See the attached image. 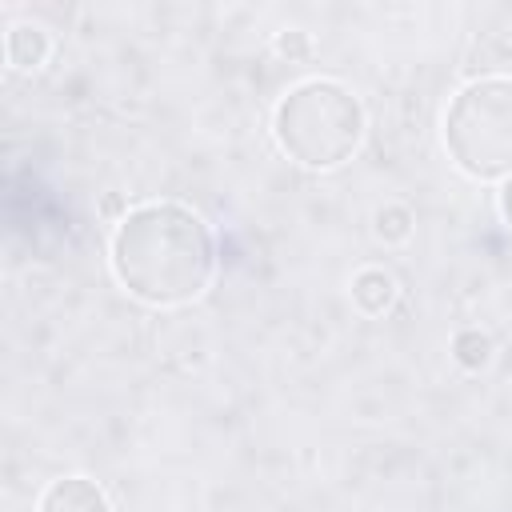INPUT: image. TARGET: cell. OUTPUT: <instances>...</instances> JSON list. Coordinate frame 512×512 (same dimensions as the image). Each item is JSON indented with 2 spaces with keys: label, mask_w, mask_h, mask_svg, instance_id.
Segmentation results:
<instances>
[{
  "label": "cell",
  "mask_w": 512,
  "mask_h": 512,
  "mask_svg": "<svg viewBox=\"0 0 512 512\" xmlns=\"http://www.w3.org/2000/svg\"><path fill=\"white\" fill-rule=\"evenodd\" d=\"M112 276L152 308L192 304L216 276V240L200 212L176 200L128 208L108 244Z\"/></svg>",
  "instance_id": "cell-1"
},
{
  "label": "cell",
  "mask_w": 512,
  "mask_h": 512,
  "mask_svg": "<svg viewBox=\"0 0 512 512\" xmlns=\"http://www.w3.org/2000/svg\"><path fill=\"white\" fill-rule=\"evenodd\" d=\"M364 104L360 96L328 76H312L292 84L272 108V136L280 152L312 172H332L352 160L364 144Z\"/></svg>",
  "instance_id": "cell-2"
},
{
  "label": "cell",
  "mask_w": 512,
  "mask_h": 512,
  "mask_svg": "<svg viewBox=\"0 0 512 512\" xmlns=\"http://www.w3.org/2000/svg\"><path fill=\"white\" fill-rule=\"evenodd\" d=\"M444 148L472 180L512 176V76L468 80L448 100Z\"/></svg>",
  "instance_id": "cell-3"
},
{
  "label": "cell",
  "mask_w": 512,
  "mask_h": 512,
  "mask_svg": "<svg viewBox=\"0 0 512 512\" xmlns=\"http://www.w3.org/2000/svg\"><path fill=\"white\" fill-rule=\"evenodd\" d=\"M40 512H112L108 492L88 476H60L44 488Z\"/></svg>",
  "instance_id": "cell-4"
},
{
  "label": "cell",
  "mask_w": 512,
  "mask_h": 512,
  "mask_svg": "<svg viewBox=\"0 0 512 512\" xmlns=\"http://www.w3.org/2000/svg\"><path fill=\"white\" fill-rule=\"evenodd\" d=\"M4 56H8V64H12L16 72H36V68H44V60L52 56V36H48L40 24L20 20V24H12V28L4 32Z\"/></svg>",
  "instance_id": "cell-5"
},
{
  "label": "cell",
  "mask_w": 512,
  "mask_h": 512,
  "mask_svg": "<svg viewBox=\"0 0 512 512\" xmlns=\"http://www.w3.org/2000/svg\"><path fill=\"white\" fill-rule=\"evenodd\" d=\"M352 292V304L364 312V316H384L392 304H396V276L384 272V268H360L348 284Z\"/></svg>",
  "instance_id": "cell-6"
},
{
  "label": "cell",
  "mask_w": 512,
  "mask_h": 512,
  "mask_svg": "<svg viewBox=\"0 0 512 512\" xmlns=\"http://www.w3.org/2000/svg\"><path fill=\"white\" fill-rule=\"evenodd\" d=\"M452 360L468 372H480L492 364V336L480 332V328H460L452 336Z\"/></svg>",
  "instance_id": "cell-7"
},
{
  "label": "cell",
  "mask_w": 512,
  "mask_h": 512,
  "mask_svg": "<svg viewBox=\"0 0 512 512\" xmlns=\"http://www.w3.org/2000/svg\"><path fill=\"white\" fill-rule=\"evenodd\" d=\"M376 236L388 240V244H400L412 236V212L404 204H384L376 212Z\"/></svg>",
  "instance_id": "cell-8"
},
{
  "label": "cell",
  "mask_w": 512,
  "mask_h": 512,
  "mask_svg": "<svg viewBox=\"0 0 512 512\" xmlns=\"http://www.w3.org/2000/svg\"><path fill=\"white\" fill-rule=\"evenodd\" d=\"M308 32H300V28H292V32H280L276 36V52H284V56H308Z\"/></svg>",
  "instance_id": "cell-9"
},
{
  "label": "cell",
  "mask_w": 512,
  "mask_h": 512,
  "mask_svg": "<svg viewBox=\"0 0 512 512\" xmlns=\"http://www.w3.org/2000/svg\"><path fill=\"white\" fill-rule=\"evenodd\" d=\"M496 212H500V220H504V224H508V232H512V176H508V180H500Z\"/></svg>",
  "instance_id": "cell-10"
}]
</instances>
